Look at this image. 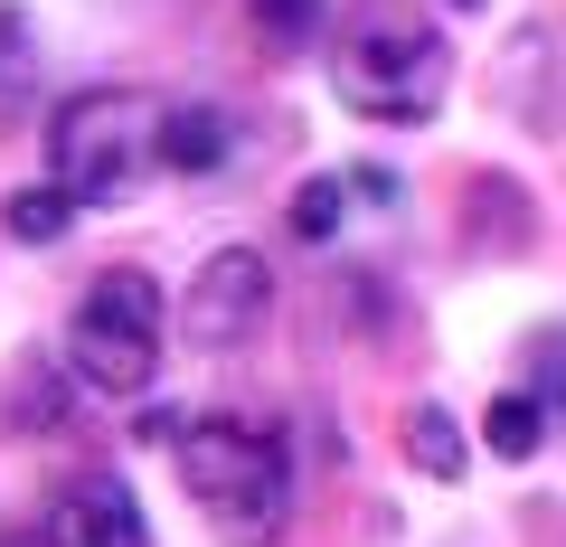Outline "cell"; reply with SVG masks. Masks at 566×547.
I'll list each match as a JSON object with an SVG mask.
<instances>
[{"label": "cell", "mask_w": 566, "mask_h": 547, "mask_svg": "<svg viewBox=\"0 0 566 547\" xmlns=\"http://www.w3.org/2000/svg\"><path fill=\"white\" fill-rule=\"evenodd\" d=\"M453 39L424 20V0H340L331 10V85L368 123H424L444 104Z\"/></svg>", "instance_id": "obj_1"}, {"label": "cell", "mask_w": 566, "mask_h": 547, "mask_svg": "<svg viewBox=\"0 0 566 547\" xmlns=\"http://www.w3.org/2000/svg\"><path fill=\"white\" fill-rule=\"evenodd\" d=\"M180 453V491L208 509L227 547H274L293 519V444L255 415H199V425L170 434Z\"/></svg>", "instance_id": "obj_2"}, {"label": "cell", "mask_w": 566, "mask_h": 547, "mask_svg": "<svg viewBox=\"0 0 566 547\" xmlns=\"http://www.w3.org/2000/svg\"><path fill=\"white\" fill-rule=\"evenodd\" d=\"M161 123H170V104L133 95V85L66 95L57 123H48L57 189H76V208H114V199H133L142 170H161Z\"/></svg>", "instance_id": "obj_3"}, {"label": "cell", "mask_w": 566, "mask_h": 547, "mask_svg": "<svg viewBox=\"0 0 566 547\" xmlns=\"http://www.w3.org/2000/svg\"><path fill=\"white\" fill-rule=\"evenodd\" d=\"M161 340H170V303L161 284L142 274V264H114L95 274L66 322V368H76L95 397H142V387L161 378Z\"/></svg>", "instance_id": "obj_4"}, {"label": "cell", "mask_w": 566, "mask_h": 547, "mask_svg": "<svg viewBox=\"0 0 566 547\" xmlns=\"http://www.w3.org/2000/svg\"><path fill=\"white\" fill-rule=\"evenodd\" d=\"M264 312H274V274H264V255H255V245H218V255L189 274L180 322H189L199 349H245L264 330Z\"/></svg>", "instance_id": "obj_5"}, {"label": "cell", "mask_w": 566, "mask_h": 547, "mask_svg": "<svg viewBox=\"0 0 566 547\" xmlns=\"http://www.w3.org/2000/svg\"><path fill=\"white\" fill-rule=\"evenodd\" d=\"M39 547H151L133 482H123V472H76V482H57L48 509H39Z\"/></svg>", "instance_id": "obj_6"}, {"label": "cell", "mask_w": 566, "mask_h": 547, "mask_svg": "<svg viewBox=\"0 0 566 547\" xmlns=\"http://www.w3.org/2000/svg\"><path fill=\"white\" fill-rule=\"evenodd\" d=\"M227 151H237V133H227L218 104H170V123H161V170L199 180V170H218Z\"/></svg>", "instance_id": "obj_7"}, {"label": "cell", "mask_w": 566, "mask_h": 547, "mask_svg": "<svg viewBox=\"0 0 566 547\" xmlns=\"http://www.w3.org/2000/svg\"><path fill=\"white\" fill-rule=\"evenodd\" d=\"M245 39L264 57H303L312 39H331V0H245Z\"/></svg>", "instance_id": "obj_8"}, {"label": "cell", "mask_w": 566, "mask_h": 547, "mask_svg": "<svg viewBox=\"0 0 566 547\" xmlns=\"http://www.w3.org/2000/svg\"><path fill=\"white\" fill-rule=\"evenodd\" d=\"M66 218H76V189H57V180H48V189H20V199L0 208V227H10L20 245H57Z\"/></svg>", "instance_id": "obj_9"}, {"label": "cell", "mask_w": 566, "mask_h": 547, "mask_svg": "<svg viewBox=\"0 0 566 547\" xmlns=\"http://www.w3.org/2000/svg\"><path fill=\"white\" fill-rule=\"evenodd\" d=\"M406 453H416L434 482H463V434H453L444 406H416V415H406Z\"/></svg>", "instance_id": "obj_10"}, {"label": "cell", "mask_w": 566, "mask_h": 547, "mask_svg": "<svg viewBox=\"0 0 566 547\" xmlns=\"http://www.w3.org/2000/svg\"><path fill=\"white\" fill-rule=\"evenodd\" d=\"M482 434H491V453H510V463H520V453H538V397H491V415H482Z\"/></svg>", "instance_id": "obj_11"}, {"label": "cell", "mask_w": 566, "mask_h": 547, "mask_svg": "<svg viewBox=\"0 0 566 547\" xmlns=\"http://www.w3.org/2000/svg\"><path fill=\"white\" fill-rule=\"evenodd\" d=\"M340 218H349V180H340V170H331V180H303V189H293V236L322 245Z\"/></svg>", "instance_id": "obj_12"}, {"label": "cell", "mask_w": 566, "mask_h": 547, "mask_svg": "<svg viewBox=\"0 0 566 547\" xmlns=\"http://www.w3.org/2000/svg\"><path fill=\"white\" fill-rule=\"evenodd\" d=\"M528 397L566 406V330H538V340H528Z\"/></svg>", "instance_id": "obj_13"}, {"label": "cell", "mask_w": 566, "mask_h": 547, "mask_svg": "<svg viewBox=\"0 0 566 547\" xmlns=\"http://www.w3.org/2000/svg\"><path fill=\"white\" fill-rule=\"evenodd\" d=\"M453 10H472V0H453Z\"/></svg>", "instance_id": "obj_14"}]
</instances>
